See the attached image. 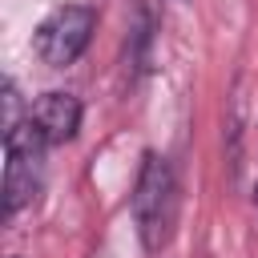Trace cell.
<instances>
[{
	"instance_id": "cell-6",
	"label": "cell",
	"mask_w": 258,
	"mask_h": 258,
	"mask_svg": "<svg viewBox=\"0 0 258 258\" xmlns=\"http://www.w3.org/2000/svg\"><path fill=\"white\" fill-rule=\"evenodd\" d=\"M24 117H28V113H24ZM24 117H20V93H16V81H4V121H0L4 133L16 129Z\"/></svg>"
},
{
	"instance_id": "cell-1",
	"label": "cell",
	"mask_w": 258,
	"mask_h": 258,
	"mask_svg": "<svg viewBox=\"0 0 258 258\" xmlns=\"http://www.w3.org/2000/svg\"><path fill=\"white\" fill-rule=\"evenodd\" d=\"M133 222L145 250H161L177 226V177L161 153H145L137 185H133Z\"/></svg>"
},
{
	"instance_id": "cell-7",
	"label": "cell",
	"mask_w": 258,
	"mask_h": 258,
	"mask_svg": "<svg viewBox=\"0 0 258 258\" xmlns=\"http://www.w3.org/2000/svg\"><path fill=\"white\" fill-rule=\"evenodd\" d=\"M12 258H16V254H12Z\"/></svg>"
},
{
	"instance_id": "cell-2",
	"label": "cell",
	"mask_w": 258,
	"mask_h": 258,
	"mask_svg": "<svg viewBox=\"0 0 258 258\" xmlns=\"http://www.w3.org/2000/svg\"><path fill=\"white\" fill-rule=\"evenodd\" d=\"M44 145L48 141L36 133L28 117L4 133V218H12L20 206L36 198L40 169H44Z\"/></svg>"
},
{
	"instance_id": "cell-3",
	"label": "cell",
	"mask_w": 258,
	"mask_h": 258,
	"mask_svg": "<svg viewBox=\"0 0 258 258\" xmlns=\"http://www.w3.org/2000/svg\"><path fill=\"white\" fill-rule=\"evenodd\" d=\"M93 28H97V8H89V4H60V8H52L36 24L32 48H36V56L48 69H69L89 48Z\"/></svg>"
},
{
	"instance_id": "cell-5",
	"label": "cell",
	"mask_w": 258,
	"mask_h": 258,
	"mask_svg": "<svg viewBox=\"0 0 258 258\" xmlns=\"http://www.w3.org/2000/svg\"><path fill=\"white\" fill-rule=\"evenodd\" d=\"M161 32V0H137L129 16V60L145 73L153 60V40Z\"/></svg>"
},
{
	"instance_id": "cell-4",
	"label": "cell",
	"mask_w": 258,
	"mask_h": 258,
	"mask_svg": "<svg viewBox=\"0 0 258 258\" xmlns=\"http://www.w3.org/2000/svg\"><path fill=\"white\" fill-rule=\"evenodd\" d=\"M28 121L36 125V133H40L48 145H64V141H73L77 129H81V101H77L73 93H60V89L40 93V97L28 105Z\"/></svg>"
}]
</instances>
